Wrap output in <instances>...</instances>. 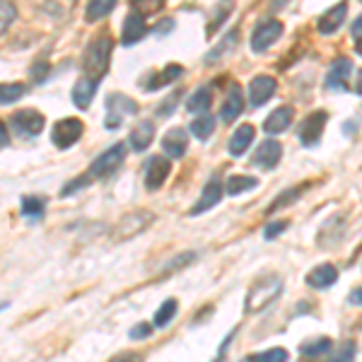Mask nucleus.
<instances>
[{"mask_svg": "<svg viewBox=\"0 0 362 362\" xmlns=\"http://www.w3.org/2000/svg\"><path fill=\"white\" fill-rule=\"evenodd\" d=\"M338 280V268L331 264H321L307 273V285L314 290H326Z\"/></svg>", "mask_w": 362, "mask_h": 362, "instance_id": "obj_14", "label": "nucleus"}, {"mask_svg": "<svg viewBox=\"0 0 362 362\" xmlns=\"http://www.w3.org/2000/svg\"><path fill=\"white\" fill-rule=\"evenodd\" d=\"M153 138H155V124H150V121H143V124H138L136 128H133L128 143L133 145V150L143 153V150L148 148L150 143H153Z\"/></svg>", "mask_w": 362, "mask_h": 362, "instance_id": "obj_24", "label": "nucleus"}, {"mask_svg": "<svg viewBox=\"0 0 362 362\" xmlns=\"http://www.w3.org/2000/svg\"><path fill=\"white\" fill-rule=\"evenodd\" d=\"M186 148H189V136H186L184 128H172V131L162 138V150H165L167 157L179 160V157H184Z\"/></svg>", "mask_w": 362, "mask_h": 362, "instance_id": "obj_15", "label": "nucleus"}, {"mask_svg": "<svg viewBox=\"0 0 362 362\" xmlns=\"http://www.w3.org/2000/svg\"><path fill=\"white\" fill-rule=\"evenodd\" d=\"M346 15H348V3H338V5H334V8H331L329 13H324V15L319 17V22H317L319 34H334L336 29L343 25Z\"/></svg>", "mask_w": 362, "mask_h": 362, "instance_id": "obj_18", "label": "nucleus"}, {"mask_svg": "<svg viewBox=\"0 0 362 362\" xmlns=\"http://www.w3.org/2000/svg\"><path fill=\"white\" fill-rule=\"evenodd\" d=\"M155 215L150 210H133V213L124 215V218L116 223L112 230V239L114 242H128V239L138 237L140 232H145L150 225H153Z\"/></svg>", "mask_w": 362, "mask_h": 362, "instance_id": "obj_3", "label": "nucleus"}, {"mask_svg": "<svg viewBox=\"0 0 362 362\" xmlns=\"http://www.w3.org/2000/svg\"><path fill=\"white\" fill-rule=\"evenodd\" d=\"M181 73H184V68L177 66V63H172V66H167L165 70H160V73H153V75H150V78L145 80L143 90H148V92L160 90V87H165V85H169V83H174V80H177Z\"/></svg>", "mask_w": 362, "mask_h": 362, "instance_id": "obj_19", "label": "nucleus"}, {"mask_svg": "<svg viewBox=\"0 0 362 362\" xmlns=\"http://www.w3.org/2000/svg\"><path fill=\"white\" fill-rule=\"evenodd\" d=\"M20 208H22V215H25V218H29L32 223H39L46 213V201L39 196H25Z\"/></svg>", "mask_w": 362, "mask_h": 362, "instance_id": "obj_25", "label": "nucleus"}, {"mask_svg": "<svg viewBox=\"0 0 362 362\" xmlns=\"http://www.w3.org/2000/svg\"><path fill=\"white\" fill-rule=\"evenodd\" d=\"M280 293H283V278L280 276L256 278L247 290V297H244V314H249V317L261 314L278 300Z\"/></svg>", "mask_w": 362, "mask_h": 362, "instance_id": "obj_1", "label": "nucleus"}, {"mask_svg": "<svg viewBox=\"0 0 362 362\" xmlns=\"http://www.w3.org/2000/svg\"><path fill=\"white\" fill-rule=\"evenodd\" d=\"M355 51H358V54L362 56V37H360V39H355Z\"/></svg>", "mask_w": 362, "mask_h": 362, "instance_id": "obj_50", "label": "nucleus"}, {"mask_svg": "<svg viewBox=\"0 0 362 362\" xmlns=\"http://www.w3.org/2000/svg\"><path fill=\"white\" fill-rule=\"evenodd\" d=\"M355 92H358V95H362V70L358 73V80H355Z\"/></svg>", "mask_w": 362, "mask_h": 362, "instance_id": "obj_49", "label": "nucleus"}, {"mask_svg": "<svg viewBox=\"0 0 362 362\" xmlns=\"http://www.w3.org/2000/svg\"><path fill=\"white\" fill-rule=\"evenodd\" d=\"M215 362H227V360L223 358V355H220V358H218V360H215Z\"/></svg>", "mask_w": 362, "mask_h": 362, "instance_id": "obj_51", "label": "nucleus"}, {"mask_svg": "<svg viewBox=\"0 0 362 362\" xmlns=\"http://www.w3.org/2000/svg\"><path fill=\"white\" fill-rule=\"evenodd\" d=\"M177 312H179V302L174 300V297H169V300H165L160 305V309L155 312V326L157 329H165V326L172 324V319L177 317Z\"/></svg>", "mask_w": 362, "mask_h": 362, "instance_id": "obj_27", "label": "nucleus"}, {"mask_svg": "<svg viewBox=\"0 0 362 362\" xmlns=\"http://www.w3.org/2000/svg\"><path fill=\"white\" fill-rule=\"evenodd\" d=\"M109 362H143V355L140 353H119Z\"/></svg>", "mask_w": 362, "mask_h": 362, "instance_id": "obj_44", "label": "nucleus"}, {"mask_svg": "<svg viewBox=\"0 0 362 362\" xmlns=\"http://www.w3.org/2000/svg\"><path fill=\"white\" fill-rule=\"evenodd\" d=\"M276 87H278L276 78H271V75H256L249 85V102L254 107H261V104H266L268 99L276 95Z\"/></svg>", "mask_w": 362, "mask_h": 362, "instance_id": "obj_11", "label": "nucleus"}, {"mask_svg": "<svg viewBox=\"0 0 362 362\" xmlns=\"http://www.w3.org/2000/svg\"><path fill=\"white\" fill-rule=\"evenodd\" d=\"M210 102H213V87H198L194 95L189 97V102H186V109L189 112H208Z\"/></svg>", "mask_w": 362, "mask_h": 362, "instance_id": "obj_26", "label": "nucleus"}, {"mask_svg": "<svg viewBox=\"0 0 362 362\" xmlns=\"http://www.w3.org/2000/svg\"><path fill=\"white\" fill-rule=\"evenodd\" d=\"M355 353H358V346H355L353 341H346L334 355H331L329 362H355Z\"/></svg>", "mask_w": 362, "mask_h": 362, "instance_id": "obj_37", "label": "nucleus"}, {"mask_svg": "<svg viewBox=\"0 0 362 362\" xmlns=\"http://www.w3.org/2000/svg\"><path fill=\"white\" fill-rule=\"evenodd\" d=\"M295 201H300V189H288V191H283V194H278V196H276V201L271 203L268 213H276V210L285 208V206H293Z\"/></svg>", "mask_w": 362, "mask_h": 362, "instance_id": "obj_35", "label": "nucleus"}, {"mask_svg": "<svg viewBox=\"0 0 362 362\" xmlns=\"http://www.w3.org/2000/svg\"><path fill=\"white\" fill-rule=\"evenodd\" d=\"M280 157H283L280 143H276V140H264V143L259 145V150L254 153V157H251V165L261 167V169H276Z\"/></svg>", "mask_w": 362, "mask_h": 362, "instance_id": "obj_12", "label": "nucleus"}, {"mask_svg": "<svg viewBox=\"0 0 362 362\" xmlns=\"http://www.w3.org/2000/svg\"><path fill=\"white\" fill-rule=\"evenodd\" d=\"M334 348L331 338H314V341H307L300 346V355L305 358H319V355H326L329 350Z\"/></svg>", "mask_w": 362, "mask_h": 362, "instance_id": "obj_30", "label": "nucleus"}, {"mask_svg": "<svg viewBox=\"0 0 362 362\" xmlns=\"http://www.w3.org/2000/svg\"><path fill=\"white\" fill-rule=\"evenodd\" d=\"M145 32H148V27H145V17L140 13H131L124 20V34H121V42H124V46H133L145 37Z\"/></svg>", "mask_w": 362, "mask_h": 362, "instance_id": "obj_16", "label": "nucleus"}, {"mask_svg": "<svg viewBox=\"0 0 362 362\" xmlns=\"http://www.w3.org/2000/svg\"><path fill=\"white\" fill-rule=\"evenodd\" d=\"M124 162H126V143H116V145H112V148L107 150V153H102L95 162H92L90 177L92 179H107V177H112V174L121 165H124Z\"/></svg>", "mask_w": 362, "mask_h": 362, "instance_id": "obj_4", "label": "nucleus"}, {"mask_svg": "<svg viewBox=\"0 0 362 362\" xmlns=\"http://www.w3.org/2000/svg\"><path fill=\"white\" fill-rule=\"evenodd\" d=\"M213 131H215V121L210 119V116H201V119H196L194 124H191V133H194L198 140L210 138V133Z\"/></svg>", "mask_w": 362, "mask_h": 362, "instance_id": "obj_34", "label": "nucleus"}, {"mask_svg": "<svg viewBox=\"0 0 362 362\" xmlns=\"http://www.w3.org/2000/svg\"><path fill=\"white\" fill-rule=\"evenodd\" d=\"M223 201V181L218 177H213L206 184V189H203L201 198H198V203L194 208H191V215H201V213H208L210 208H215L218 203Z\"/></svg>", "mask_w": 362, "mask_h": 362, "instance_id": "obj_13", "label": "nucleus"}, {"mask_svg": "<svg viewBox=\"0 0 362 362\" xmlns=\"http://www.w3.org/2000/svg\"><path fill=\"white\" fill-rule=\"evenodd\" d=\"M285 230H288V223H285V220H276V223H268L266 230H264V239H268V242H271V239H276L278 235H283Z\"/></svg>", "mask_w": 362, "mask_h": 362, "instance_id": "obj_41", "label": "nucleus"}, {"mask_svg": "<svg viewBox=\"0 0 362 362\" xmlns=\"http://www.w3.org/2000/svg\"><path fill=\"white\" fill-rule=\"evenodd\" d=\"M22 95H25V85H20V83L3 85V87H0V104H13Z\"/></svg>", "mask_w": 362, "mask_h": 362, "instance_id": "obj_36", "label": "nucleus"}, {"mask_svg": "<svg viewBox=\"0 0 362 362\" xmlns=\"http://www.w3.org/2000/svg\"><path fill=\"white\" fill-rule=\"evenodd\" d=\"M128 336H131V341H145V338L153 336V326L145 324V321H140V324H136L131 331H128Z\"/></svg>", "mask_w": 362, "mask_h": 362, "instance_id": "obj_40", "label": "nucleus"}, {"mask_svg": "<svg viewBox=\"0 0 362 362\" xmlns=\"http://www.w3.org/2000/svg\"><path fill=\"white\" fill-rule=\"evenodd\" d=\"M114 5H116V0H90V5H87V10H85V20L87 22L102 20V17H107L112 13Z\"/></svg>", "mask_w": 362, "mask_h": 362, "instance_id": "obj_29", "label": "nucleus"}, {"mask_svg": "<svg viewBox=\"0 0 362 362\" xmlns=\"http://www.w3.org/2000/svg\"><path fill=\"white\" fill-rule=\"evenodd\" d=\"M254 136H256V131H254V126H249V124H242L237 128L235 133H232V138H230V153L239 157L242 153H247L249 150V145L254 143Z\"/></svg>", "mask_w": 362, "mask_h": 362, "instance_id": "obj_20", "label": "nucleus"}, {"mask_svg": "<svg viewBox=\"0 0 362 362\" xmlns=\"http://www.w3.org/2000/svg\"><path fill=\"white\" fill-rule=\"evenodd\" d=\"M109 58H112V37L109 34H99L90 42V46L85 49L83 63L85 70L92 80H102V75L109 68Z\"/></svg>", "mask_w": 362, "mask_h": 362, "instance_id": "obj_2", "label": "nucleus"}, {"mask_svg": "<svg viewBox=\"0 0 362 362\" xmlns=\"http://www.w3.org/2000/svg\"><path fill=\"white\" fill-rule=\"evenodd\" d=\"M280 34H283V25H280L278 20L261 22V25L254 29V34H251V49H254L256 54H261V51H266L271 44L278 42Z\"/></svg>", "mask_w": 362, "mask_h": 362, "instance_id": "obj_9", "label": "nucleus"}, {"mask_svg": "<svg viewBox=\"0 0 362 362\" xmlns=\"http://www.w3.org/2000/svg\"><path fill=\"white\" fill-rule=\"evenodd\" d=\"M92 184V177L90 174H83V177H78V179H73V184H66L61 189V196H73L75 191H80V189H85V186H90Z\"/></svg>", "mask_w": 362, "mask_h": 362, "instance_id": "obj_39", "label": "nucleus"}, {"mask_svg": "<svg viewBox=\"0 0 362 362\" xmlns=\"http://www.w3.org/2000/svg\"><path fill=\"white\" fill-rule=\"evenodd\" d=\"M326 119H329V114H326V112H312L300 124L297 138H300V143L305 145V148H314V145H317L319 140H321V133H324Z\"/></svg>", "mask_w": 362, "mask_h": 362, "instance_id": "obj_6", "label": "nucleus"}, {"mask_svg": "<svg viewBox=\"0 0 362 362\" xmlns=\"http://www.w3.org/2000/svg\"><path fill=\"white\" fill-rule=\"evenodd\" d=\"M293 124V107H278L273 114H268V119L264 121V131L266 133H283L288 131Z\"/></svg>", "mask_w": 362, "mask_h": 362, "instance_id": "obj_21", "label": "nucleus"}, {"mask_svg": "<svg viewBox=\"0 0 362 362\" xmlns=\"http://www.w3.org/2000/svg\"><path fill=\"white\" fill-rule=\"evenodd\" d=\"M133 114H138V104L133 102L131 97L114 92V95L107 97V119H104V126H107L109 131H116V128L124 124L126 116H133Z\"/></svg>", "mask_w": 362, "mask_h": 362, "instance_id": "obj_5", "label": "nucleus"}, {"mask_svg": "<svg viewBox=\"0 0 362 362\" xmlns=\"http://www.w3.org/2000/svg\"><path fill=\"white\" fill-rule=\"evenodd\" d=\"M235 42H237V32H230V34H227V37H225V42L220 44V46H218V49H215V51H210V54H208V63H213L215 58L225 56L227 51L232 49V44H235Z\"/></svg>", "mask_w": 362, "mask_h": 362, "instance_id": "obj_38", "label": "nucleus"}, {"mask_svg": "<svg viewBox=\"0 0 362 362\" xmlns=\"http://www.w3.org/2000/svg\"><path fill=\"white\" fill-rule=\"evenodd\" d=\"M46 70H49V66H44V63H39V68H34V80H42Z\"/></svg>", "mask_w": 362, "mask_h": 362, "instance_id": "obj_46", "label": "nucleus"}, {"mask_svg": "<svg viewBox=\"0 0 362 362\" xmlns=\"http://www.w3.org/2000/svg\"><path fill=\"white\" fill-rule=\"evenodd\" d=\"M83 136V121L80 119H61L51 131V140H54L56 148L66 150L73 143H78Z\"/></svg>", "mask_w": 362, "mask_h": 362, "instance_id": "obj_7", "label": "nucleus"}, {"mask_svg": "<svg viewBox=\"0 0 362 362\" xmlns=\"http://www.w3.org/2000/svg\"><path fill=\"white\" fill-rule=\"evenodd\" d=\"M97 83L99 80H92V78H83V80H78L73 87V104L78 109H87L90 107V102H92V97H95V92H97Z\"/></svg>", "mask_w": 362, "mask_h": 362, "instance_id": "obj_22", "label": "nucleus"}, {"mask_svg": "<svg viewBox=\"0 0 362 362\" xmlns=\"http://www.w3.org/2000/svg\"><path fill=\"white\" fill-rule=\"evenodd\" d=\"M10 124L17 133H22V136H39V133L44 131V116L39 112H34V109H20V112H15L10 116Z\"/></svg>", "mask_w": 362, "mask_h": 362, "instance_id": "obj_8", "label": "nucleus"}, {"mask_svg": "<svg viewBox=\"0 0 362 362\" xmlns=\"http://www.w3.org/2000/svg\"><path fill=\"white\" fill-rule=\"evenodd\" d=\"M242 362H288V350H285V348H271V350H266V353L247 355Z\"/></svg>", "mask_w": 362, "mask_h": 362, "instance_id": "obj_31", "label": "nucleus"}, {"mask_svg": "<svg viewBox=\"0 0 362 362\" xmlns=\"http://www.w3.org/2000/svg\"><path fill=\"white\" fill-rule=\"evenodd\" d=\"M167 0H131V8L133 13H140V15H155L160 13L162 8H165Z\"/></svg>", "mask_w": 362, "mask_h": 362, "instance_id": "obj_33", "label": "nucleus"}, {"mask_svg": "<svg viewBox=\"0 0 362 362\" xmlns=\"http://www.w3.org/2000/svg\"><path fill=\"white\" fill-rule=\"evenodd\" d=\"M259 186V179L256 177H230L225 184V191L230 196H239V194H247V191H254Z\"/></svg>", "mask_w": 362, "mask_h": 362, "instance_id": "obj_28", "label": "nucleus"}, {"mask_svg": "<svg viewBox=\"0 0 362 362\" xmlns=\"http://www.w3.org/2000/svg\"><path fill=\"white\" fill-rule=\"evenodd\" d=\"M194 261H196V254H194V251H186V254L174 256V261H169V264L165 266V271H174V268H179V266L194 264Z\"/></svg>", "mask_w": 362, "mask_h": 362, "instance_id": "obj_42", "label": "nucleus"}, {"mask_svg": "<svg viewBox=\"0 0 362 362\" xmlns=\"http://www.w3.org/2000/svg\"><path fill=\"white\" fill-rule=\"evenodd\" d=\"M242 107H244V95H242V87L239 85H230V92L225 97V104L220 109V119L225 124H232L239 114H242Z\"/></svg>", "mask_w": 362, "mask_h": 362, "instance_id": "obj_17", "label": "nucleus"}, {"mask_svg": "<svg viewBox=\"0 0 362 362\" xmlns=\"http://www.w3.org/2000/svg\"><path fill=\"white\" fill-rule=\"evenodd\" d=\"M350 32H353V37H355V39H360V37H362V15L353 22V29H350Z\"/></svg>", "mask_w": 362, "mask_h": 362, "instance_id": "obj_45", "label": "nucleus"}, {"mask_svg": "<svg viewBox=\"0 0 362 362\" xmlns=\"http://www.w3.org/2000/svg\"><path fill=\"white\" fill-rule=\"evenodd\" d=\"M15 20V8H13V3H8V0H3V22H0V29L3 32H8V27H10V22Z\"/></svg>", "mask_w": 362, "mask_h": 362, "instance_id": "obj_43", "label": "nucleus"}, {"mask_svg": "<svg viewBox=\"0 0 362 362\" xmlns=\"http://www.w3.org/2000/svg\"><path fill=\"white\" fill-rule=\"evenodd\" d=\"M0 131H3V148H8V145H10V140H8V124L0 126Z\"/></svg>", "mask_w": 362, "mask_h": 362, "instance_id": "obj_48", "label": "nucleus"}, {"mask_svg": "<svg viewBox=\"0 0 362 362\" xmlns=\"http://www.w3.org/2000/svg\"><path fill=\"white\" fill-rule=\"evenodd\" d=\"M169 172H172V165H169L167 157H160V155L150 157L148 165H145V186H148L150 191L162 189Z\"/></svg>", "mask_w": 362, "mask_h": 362, "instance_id": "obj_10", "label": "nucleus"}, {"mask_svg": "<svg viewBox=\"0 0 362 362\" xmlns=\"http://www.w3.org/2000/svg\"><path fill=\"white\" fill-rule=\"evenodd\" d=\"M350 70H353V63H350L348 58H338V61L334 63V68H331L329 78H326V85H329L331 90L343 92L346 90V80H348Z\"/></svg>", "mask_w": 362, "mask_h": 362, "instance_id": "obj_23", "label": "nucleus"}, {"mask_svg": "<svg viewBox=\"0 0 362 362\" xmlns=\"http://www.w3.org/2000/svg\"><path fill=\"white\" fill-rule=\"evenodd\" d=\"M232 5H235V0H225V3H220L218 5V10H215V17L213 20L208 22V37L210 34H215L220 29V25L230 17V13H232Z\"/></svg>", "mask_w": 362, "mask_h": 362, "instance_id": "obj_32", "label": "nucleus"}, {"mask_svg": "<svg viewBox=\"0 0 362 362\" xmlns=\"http://www.w3.org/2000/svg\"><path fill=\"white\" fill-rule=\"evenodd\" d=\"M350 302H353V305H362V288H358L353 295H350Z\"/></svg>", "mask_w": 362, "mask_h": 362, "instance_id": "obj_47", "label": "nucleus"}]
</instances>
